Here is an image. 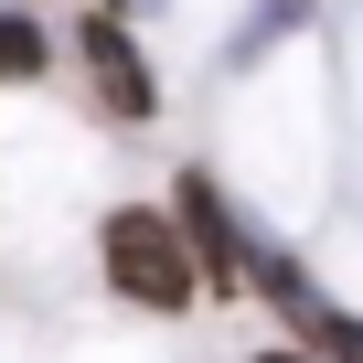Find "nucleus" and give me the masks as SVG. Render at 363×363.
Listing matches in <instances>:
<instances>
[{
  "label": "nucleus",
  "instance_id": "f257e3e1",
  "mask_svg": "<svg viewBox=\"0 0 363 363\" xmlns=\"http://www.w3.org/2000/svg\"><path fill=\"white\" fill-rule=\"evenodd\" d=\"M96 257H107V289L118 299H139V310H193V246H182V225L160 214V203H118L107 225H96Z\"/></svg>",
  "mask_w": 363,
  "mask_h": 363
},
{
  "label": "nucleus",
  "instance_id": "f03ea898",
  "mask_svg": "<svg viewBox=\"0 0 363 363\" xmlns=\"http://www.w3.org/2000/svg\"><path fill=\"white\" fill-rule=\"evenodd\" d=\"M75 54H86V75H96V107H107V118H160V75H150V54L128 43V22H118V11H96V22L75 33Z\"/></svg>",
  "mask_w": 363,
  "mask_h": 363
},
{
  "label": "nucleus",
  "instance_id": "7ed1b4c3",
  "mask_svg": "<svg viewBox=\"0 0 363 363\" xmlns=\"http://www.w3.org/2000/svg\"><path fill=\"white\" fill-rule=\"evenodd\" d=\"M171 225H182V246H193V278L203 289H246V225L225 214V193H214L203 171L171 193Z\"/></svg>",
  "mask_w": 363,
  "mask_h": 363
},
{
  "label": "nucleus",
  "instance_id": "20e7f679",
  "mask_svg": "<svg viewBox=\"0 0 363 363\" xmlns=\"http://www.w3.org/2000/svg\"><path fill=\"white\" fill-rule=\"evenodd\" d=\"M54 65V43H43V22L33 11H0V86H33Z\"/></svg>",
  "mask_w": 363,
  "mask_h": 363
},
{
  "label": "nucleus",
  "instance_id": "39448f33",
  "mask_svg": "<svg viewBox=\"0 0 363 363\" xmlns=\"http://www.w3.org/2000/svg\"><path fill=\"white\" fill-rule=\"evenodd\" d=\"M310 342H320V352H331V363H363V320H342V310H331V299H320V310H310Z\"/></svg>",
  "mask_w": 363,
  "mask_h": 363
},
{
  "label": "nucleus",
  "instance_id": "423d86ee",
  "mask_svg": "<svg viewBox=\"0 0 363 363\" xmlns=\"http://www.w3.org/2000/svg\"><path fill=\"white\" fill-rule=\"evenodd\" d=\"M107 11H118V22H128V11H160V0H107Z\"/></svg>",
  "mask_w": 363,
  "mask_h": 363
},
{
  "label": "nucleus",
  "instance_id": "0eeeda50",
  "mask_svg": "<svg viewBox=\"0 0 363 363\" xmlns=\"http://www.w3.org/2000/svg\"><path fill=\"white\" fill-rule=\"evenodd\" d=\"M257 363H320V352H257Z\"/></svg>",
  "mask_w": 363,
  "mask_h": 363
}]
</instances>
